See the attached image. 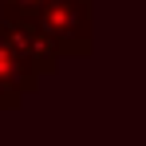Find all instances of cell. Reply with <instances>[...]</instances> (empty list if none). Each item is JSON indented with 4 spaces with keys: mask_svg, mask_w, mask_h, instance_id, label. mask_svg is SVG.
I'll return each mask as SVG.
<instances>
[{
    "mask_svg": "<svg viewBox=\"0 0 146 146\" xmlns=\"http://www.w3.org/2000/svg\"><path fill=\"white\" fill-rule=\"evenodd\" d=\"M40 4L44 0H0V16L4 20H32Z\"/></svg>",
    "mask_w": 146,
    "mask_h": 146,
    "instance_id": "4",
    "label": "cell"
},
{
    "mask_svg": "<svg viewBox=\"0 0 146 146\" xmlns=\"http://www.w3.org/2000/svg\"><path fill=\"white\" fill-rule=\"evenodd\" d=\"M32 20L55 44L59 59L63 55H75V59L91 55V0H44Z\"/></svg>",
    "mask_w": 146,
    "mask_h": 146,
    "instance_id": "1",
    "label": "cell"
},
{
    "mask_svg": "<svg viewBox=\"0 0 146 146\" xmlns=\"http://www.w3.org/2000/svg\"><path fill=\"white\" fill-rule=\"evenodd\" d=\"M40 75H32L16 59V51L8 48L4 40H0V111H16L28 95H36L40 91Z\"/></svg>",
    "mask_w": 146,
    "mask_h": 146,
    "instance_id": "3",
    "label": "cell"
},
{
    "mask_svg": "<svg viewBox=\"0 0 146 146\" xmlns=\"http://www.w3.org/2000/svg\"><path fill=\"white\" fill-rule=\"evenodd\" d=\"M0 40L16 51V59H20L32 75L48 79V75L59 71V51H55V44L40 32L36 20H4V16H0Z\"/></svg>",
    "mask_w": 146,
    "mask_h": 146,
    "instance_id": "2",
    "label": "cell"
}]
</instances>
